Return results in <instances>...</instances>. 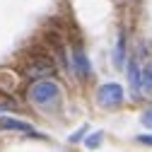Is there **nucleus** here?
Wrapping results in <instances>:
<instances>
[{"instance_id": "0eeeda50", "label": "nucleus", "mask_w": 152, "mask_h": 152, "mask_svg": "<svg viewBox=\"0 0 152 152\" xmlns=\"http://www.w3.org/2000/svg\"><path fill=\"white\" fill-rule=\"evenodd\" d=\"M20 87V75L12 68H0V92L3 94H15Z\"/></svg>"}, {"instance_id": "f03ea898", "label": "nucleus", "mask_w": 152, "mask_h": 152, "mask_svg": "<svg viewBox=\"0 0 152 152\" xmlns=\"http://www.w3.org/2000/svg\"><path fill=\"white\" fill-rule=\"evenodd\" d=\"M126 99V92L118 82H106L97 89V102L106 109H113V106H118L121 102Z\"/></svg>"}, {"instance_id": "423d86ee", "label": "nucleus", "mask_w": 152, "mask_h": 152, "mask_svg": "<svg viewBox=\"0 0 152 152\" xmlns=\"http://www.w3.org/2000/svg\"><path fill=\"white\" fill-rule=\"evenodd\" d=\"M128 85H130L133 97H140V92H142V70H140L138 58H130V63H128Z\"/></svg>"}, {"instance_id": "ddd939ff", "label": "nucleus", "mask_w": 152, "mask_h": 152, "mask_svg": "<svg viewBox=\"0 0 152 152\" xmlns=\"http://www.w3.org/2000/svg\"><path fill=\"white\" fill-rule=\"evenodd\" d=\"M140 145H147V147H152V133H142V135H138L135 138Z\"/></svg>"}, {"instance_id": "7ed1b4c3", "label": "nucleus", "mask_w": 152, "mask_h": 152, "mask_svg": "<svg viewBox=\"0 0 152 152\" xmlns=\"http://www.w3.org/2000/svg\"><path fill=\"white\" fill-rule=\"evenodd\" d=\"M53 72V63L46 58V56H31V58L24 63V77L29 80H44L46 75Z\"/></svg>"}, {"instance_id": "f257e3e1", "label": "nucleus", "mask_w": 152, "mask_h": 152, "mask_svg": "<svg viewBox=\"0 0 152 152\" xmlns=\"http://www.w3.org/2000/svg\"><path fill=\"white\" fill-rule=\"evenodd\" d=\"M27 99L34 106L51 109V106H56V104L61 102V87L56 85L53 80H36L27 89Z\"/></svg>"}, {"instance_id": "9d476101", "label": "nucleus", "mask_w": 152, "mask_h": 152, "mask_svg": "<svg viewBox=\"0 0 152 152\" xmlns=\"http://www.w3.org/2000/svg\"><path fill=\"white\" fill-rule=\"evenodd\" d=\"M142 89L152 94V65H147L142 70Z\"/></svg>"}, {"instance_id": "6e6552de", "label": "nucleus", "mask_w": 152, "mask_h": 152, "mask_svg": "<svg viewBox=\"0 0 152 152\" xmlns=\"http://www.w3.org/2000/svg\"><path fill=\"white\" fill-rule=\"evenodd\" d=\"M126 56H128V44H126V34L121 31L118 34V41H116V48H113V56H111V61L116 68H123L126 65Z\"/></svg>"}, {"instance_id": "20e7f679", "label": "nucleus", "mask_w": 152, "mask_h": 152, "mask_svg": "<svg viewBox=\"0 0 152 152\" xmlns=\"http://www.w3.org/2000/svg\"><path fill=\"white\" fill-rule=\"evenodd\" d=\"M0 130H7V133H22V135H29V138H44L31 123L20 121V118H12V116H3V118H0Z\"/></svg>"}, {"instance_id": "4468645a", "label": "nucleus", "mask_w": 152, "mask_h": 152, "mask_svg": "<svg viewBox=\"0 0 152 152\" xmlns=\"http://www.w3.org/2000/svg\"><path fill=\"white\" fill-rule=\"evenodd\" d=\"M85 133H87V128H85V126H82V128H80V130H77V133H72V135H70V138H68V140H70V142H80V140H82V138H85Z\"/></svg>"}, {"instance_id": "9b49d317", "label": "nucleus", "mask_w": 152, "mask_h": 152, "mask_svg": "<svg viewBox=\"0 0 152 152\" xmlns=\"http://www.w3.org/2000/svg\"><path fill=\"white\" fill-rule=\"evenodd\" d=\"M17 104L12 99H0V113H7V111H15Z\"/></svg>"}, {"instance_id": "1a4fd4ad", "label": "nucleus", "mask_w": 152, "mask_h": 152, "mask_svg": "<svg viewBox=\"0 0 152 152\" xmlns=\"http://www.w3.org/2000/svg\"><path fill=\"white\" fill-rule=\"evenodd\" d=\"M102 140H104V135L97 130V133H92V135H87V138H85V145H87L89 150H94V147H99V145H102Z\"/></svg>"}, {"instance_id": "f8f14e48", "label": "nucleus", "mask_w": 152, "mask_h": 152, "mask_svg": "<svg viewBox=\"0 0 152 152\" xmlns=\"http://www.w3.org/2000/svg\"><path fill=\"white\" fill-rule=\"evenodd\" d=\"M140 123H142L145 128H150V130H152V109L142 111V116H140Z\"/></svg>"}, {"instance_id": "39448f33", "label": "nucleus", "mask_w": 152, "mask_h": 152, "mask_svg": "<svg viewBox=\"0 0 152 152\" xmlns=\"http://www.w3.org/2000/svg\"><path fill=\"white\" fill-rule=\"evenodd\" d=\"M70 63H72V70L75 75H77L80 80H87L89 75H92V68H89V58H87V53L82 46H75L72 53H70Z\"/></svg>"}]
</instances>
